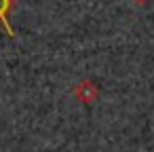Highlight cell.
Returning <instances> with one entry per match:
<instances>
[{
    "label": "cell",
    "instance_id": "1",
    "mask_svg": "<svg viewBox=\"0 0 154 152\" xmlns=\"http://www.w3.org/2000/svg\"><path fill=\"white\" fill-rule=\"evenodd\" d=\"M74 97L76 99H80L82 104H93L95 99H97V95H99V89L95 87V82H91V80H82V82H78L76 87H74Z\"/></svg>",
    "mask_w": 154,
    "mask_h": 152
},
{
    "label": "cell",
    "instance_id": "2",
    "mask_svg": "<svg viewBox=\"0 0 154 152\" xmlns=\"http://www.w3.org/2000/svg\"><path fill=\"white\" fill-rule=\"evenodd\" d=\"M13 9V0H0V26L7 30V34L11 38H15V30L9 23V11Z\"/></svg>",
    "mask_w": 154,
    "mask_h": 152
},
{
    "label": "cell",
    "instance_id": "3",
    "mask_svg": "<svg viewBox=\"0 0 154 152\" xmlns=\"http://www.w3.org/2000/svg\"><path fill=\"white\" fill-rule=\"evenodd\" d=\"M133 2H135V5H139V7H143V5H148V2H150V0H133Z\"/></svg>",
    "mask_w": 154,
    "mask_h": 152
}]
</instances>
